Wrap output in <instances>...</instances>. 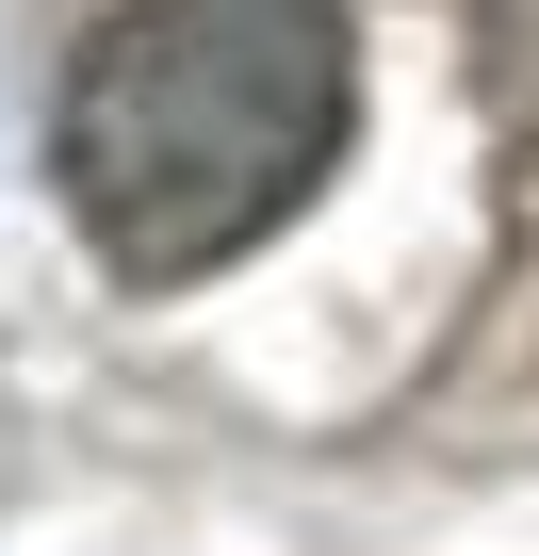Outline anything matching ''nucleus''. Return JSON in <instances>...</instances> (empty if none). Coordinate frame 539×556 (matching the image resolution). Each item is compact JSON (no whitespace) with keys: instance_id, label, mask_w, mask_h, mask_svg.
I'll use <instances>...</instances> for the list:
<instances>
[]
</instances>
